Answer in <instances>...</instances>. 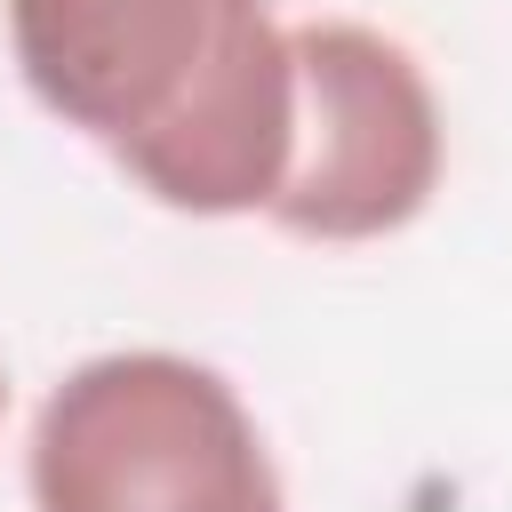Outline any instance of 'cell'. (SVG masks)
Segmentation results:
<instances>
[{
    "instance_id": "1",
    "label": "cell",
    "mask_w": 512,
    "mask_h": 512,
    "mask_svg": "<svg viewBox=\"0 0 512 512\" xmlns=\"http://www.w3.org/2000/svg\"><path fill=\"white\" fill-rule=\"evenodd\" d=\"M48 120L176 216H264L288 168L296 64L264 0H8Z\"/></svg>"
},
{
    "instance_id": "2",
    "label": "cell",
    "mask_w": 512,
    "mask_h": 512,
    "mask_svg": "<svg viewBox=\"0 0 512 512\" xmlns=\"http://www.w3.org/2000/svg\"><path fill=\"white\" fill-rule=\"evenodd\" d=\"M32 512H288L264 424L192 352H96L64 368L24 448Z\"/></svg>"
},
{
    "instance_id": "3",
    "label": "cell",
    "mask_w": 512,
    "mask_h": 512,
    "mask_svg": "<svg viewBox=\"0 0 512 512\" xmlns=\"http://www.w3.org/2000/svg\"><path fill=\"white\" fill-rule=\"evenodd\" d=\"M288 64L296 128L264 224L320 248L408 232L448 168L440 96L416 48L360 16H304L288 24Z\"/></svg>"
},
{
    "instance_id": "4",
    "label": "cell",
    "mask_w": 512,
    "mask_h": 512,
    "mask_svg": "<svg viewBox=\"0 0 512 512\" xmlns=\"http://www.w3.org/2000/svg\"><path fill=\"white\" fill-rule=\"evenodd\" d=\"M0 416H8V376H0Z\"/></svg>"
}]
</instances>
